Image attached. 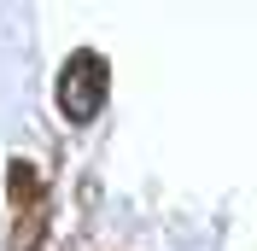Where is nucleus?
Returning <instances> with one entry per match:
<instances>
[{
    "mask_svg": "<svg viewBox=\"0 0 257 251\" xmlns=\"http://www.w3.org/2000/svg\"><path fill=\"white\" fill-rule=\"evenodd\" d=\"M105 94H111V64L99 59V53H70L59 70V111H64V123H94L99 111H105Z\"/></svg>",
    "mask_w": 257,
    "mask_h": 251,
    "instance_id": "f257e3e1",
    "label": "nucleus"
},
{
    "mask_svg": "<svg viewBox=\"0 0 257 251\" xmlns=\"http://www.w3.org/2000/svg\"><path fill=\"white\" fill-rule=\"evenodd\" d=\"M12 239H6V251H35L41 245V234H47V181H41V170L35 164H24V158H12Z\"/></svg>",
    "mask_w": 257,
    "mask_h": 251,
    "instance_id": "f03ea898",
    "label": "nucleus"
}]
</instances>
